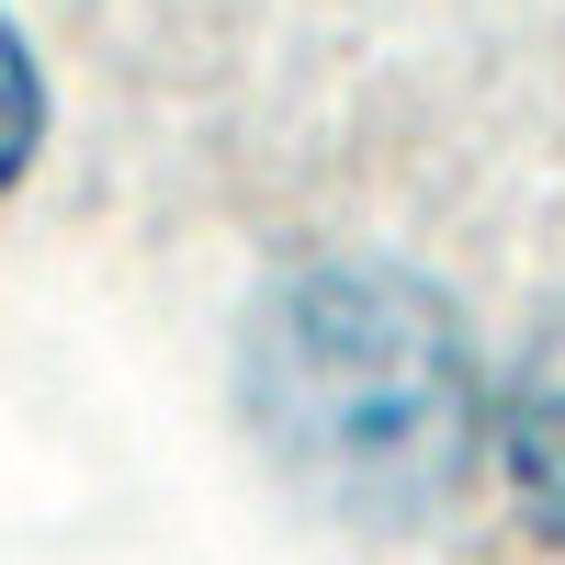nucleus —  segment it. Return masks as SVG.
I'll use <instances>...</instances> for the list:
<instances>
[{"mask_svg": "<svg viewBox=\"0 0 565 565\" xmlns=\"http://www.w3.org/2000/svg\"><path fill=\"white\" fill-rule=\"evenodd\" d=\"M487 441H498V476H509V498H521L532 543L565 554V317L521 351V373H509V396L487 418Z\"/></svg>", "mask_w": 565, "mask_h": 565, "instance_id": "2", "label": "nucleus"}, {"mask_svg": "<svg viewBox=\"0 0 565 565\" xmlns=\"http://www.w3.org/2000/svg\"><path fill=\"white\" fill-rule=\"evenodd\" d=\"M238 407L271 476L328 521H430L487 452V385L452 295L396 260H306L238 351Z\"/></svg>", "mask_w": 565, "mask_h": 565, "instance_id": "1", "label": "nucleus"}, {"mask_svg": "<svg viewBox=\"0 0 565 565\" xmlns=\"http://www.w3.org/2000/svg\"><path fill=\"white\" fill-rule=\"evenodd\" d=\"M34 148H45V79H34V45H23V23L0 12V193L34 170Z\"/></svg>", "mask_w": 565, "mask_h": 565, "instance_id": "3", "label": "nucleus"}]
</instances>
